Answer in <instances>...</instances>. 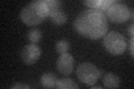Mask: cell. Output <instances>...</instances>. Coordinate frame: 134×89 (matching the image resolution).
<instances>
[{"label":"cell","instance_id":"5","mask_svg":"<svg viewBox=\"0 0 134 89\" xmlns=\"http://www.w3.org/2000/svg\"><path fill=\"white\" fill-rule=\"evenodd\" d=\"M104 14H105L106 18H108L113 22H124L133 16V11L130 10L126 5L115 1L107 8Z\"/></svg>","mask_w":134,"mask_h":89},{"label":"cell","instance_id":"4","mask_svg":"<svg viewBox=\"0 0 134 89\" xmlns=\"http://www.w3.org/2000/svg\"><path fill=\"white\" fill-rule=\"evenodd\" d=\"M104 46L112 55H121L126 49V40L120 32L111 31L104 37Z\"/></svg>","mask_w":134,"mask_h":89},{"label":"cell","instance_id":"11","mask_svg":"<svg viewBox=\"0 0 134 89\" xmlns=\"http://www.w3.org/2000/svg\"><path fill=\"white\" fill-rule=\"evenodd\" d=\"M45 5L47 7V10H48V16L50 17L53 14L59 11L60 10V7H62V2L59 0H45Z\"/></svg>","mask_w":134,"mask_h":89},{"label":"cell","instance_id":"6","mask_svg":"<svg viewBox=\"0 0 134 89\" xmlns=\"http://www.w3.org/2000/svg\"><path fill=\"white\" fill-rule=\"evenodd\" d=\"M41 55V49L36 44H30L25 46L21 50V59L26 65H32L39 59Z\"/></svg>","mask_w":134,"mask_h":89},{"label":"cell","instance_id":"1","mask_svg":"<svg viewBox=\"0 0 134 89\" xmlns=\"http://www.w3.org/2000/svg\"><path fill=\"white\" fill-rule=\"evenodd\" d=\"M74 27L81 35L91 39H98L107 32V18L98 9H87L78 15Z\"/></svg>","mask_w":134,"mask_h":89},{"label":"cell","instance_id":"17","mask_svg":"<svg viewBox=\"0 0 134 89\" xmlns=\"http://www.w3.org/2000/svg\"><path fill=\"white\" fill-rule=\"evenodd\" d=\"M130 51H131V55L133 56V54H134V50H133V38H131V40H130Z\"/></svg>","mask_w":134,"mask_h":89},{"label":"cell","instance_id":"16","mask_svg":"<svg viewBox=\"0 0 134 89\" xmlns=\"http://www.w3.org/2000/svg\"><path fill=\"white\" fill-rule=\"evenodd\" d=\"M17 88H26V89H28L29 88V86L28 85H26V84H16V85H14L12 86V89H17Z\"/></svg>","mask_w":134,"mask_h":89},{"label":"cell","instance_id":"14","mask_svg":"<svg viewBox=\"0 0 134 89\" xmlns=\"http://www.w3.org/2000/svg\"><path fill=\"white\" fill-rule=\"evenodd\" d=\"M68 49H69V42L67 40L62 39V40L56 42V50H57V52L65 54V52L68 51Z\"/></svg>","mask_w":134,"mask_h":89},{"label":"cell","instance_id":"13","mask_svg":"<svg viewBox=\"0 0 134 89\" xmlns=\"http://www.w3.org/2000/svg\"><path fill=\"white\" fill-rule=\"evenodd\" d=\"M41 39V31L38 29H30L28 31V40L31 42V44H37L39 40Z\"/></svg>","mask_w":134,"mask_h":89},{"label":"cell","instance_id":"19","mask_svg":"<svg viewBox=\"0 0 134 89\" xmlns=\"http://www.w3.org/2000/svg\"><path fill=\"white\" fill-rule=\"evenodd\" d=\"M92 88H93V89H100V88H102V87H100V86H93V87H92Z\"/></svg>","mask_w":134,"mask_h":89},{"label":"cell","instance_id":"9","mask_svg":"<svg viewBox=\"0 0 134 89\" xmlns=\"http://www.w3.org/2000/svg\"><path fill=\"white\" fill-rule=\"evenodd\" d=\"M40 82L46 88H53V87H56L57 79H56V77H55V75H54V74H52V73H45L43 76H41Z\"/></svg>","mask_w":134,"mask_h":89},{"label":"cell","instance_id":"2","mask_svg":"<svg viewBox=\"0 0 134 89\" xmlns=\"http://www.w3.org/2000/svg\"><path fill=\"white\" fill-rule=\"evenodd\" d=\"M46 17H48V10L44 1H34L27 5L20 12V19L29 26L39 25Z\"/></svg>","mask_w":134,"mask_h":89},{"label":"cell","instance_id":"15","mask_svg":"<svg viewBox=\"0 0 134 89\" xmlns=\"http://www.w3.org/2000/svg\"><path fill=\"white\" fill-rule=\"evenodd\" d=\"M84 5H86L87 7H90L91 9H98L102 5V0H84L83 1Z\"/></svg>","mask_w":134,"mask_h":89},{"label":"cell","instance_id":"12","mask_svg":"<svg viewBox=\"0 0 134 89\" xmlns=\"http://www.w3.org/2000/svg\"><path fill=\"white\" fill-rule=\"evenodd\" d=\"M50 19H52L53 22L56 23V25H64L67 20V16H66L65 12L59 10V11H57L50 16Z\"/></svg>","mask_w":134,"mask_h":89},{"label":"cell","instance_id":"7","mask_svg":"<svg viewBox=\"0 0 134 89\" xmlns=\"http://www.w3.org/2000/svg\"><path fill=\"white\" fill-rule=\"evenodd\" d=\"M57 69L63 75H69L74 69V57L69 54H62V56L57 60Z\"/></svg>","mask_w":134,"mask_h":89},{"label":"cell","instance_id":"18","mask_svg":"<svg viewBox=\"0 0 134 89\" xmlns=\"http://www.w3.org/2000/svg\"><path fill=\"white\" fill-rule=\"evenodd\" d=\"M133 27H134V26H133V23L129 27V33H130L131 36H133Z\"/></svg>","mask_w":134,"mask_h":89},{"label":"cell","instance_id":"3","mask_svg":"<svg viewBox=\"0 0 134 89\" xmlns=\"http://www.w3.org/2000/svg\"><path fill=\"white\" fill-rule=\"evenodd\" d=\"M76 75L77 78L82 82L88 85V86H92L102 76V70H99L97 67L91 62H83L77 67Z\"/></svg>","mask_w":134,"mask_h":89},{"label":"cell","instance_id":"8","mask_svg":"<svg viewBox=\"0 0 134 89\" xmlns=\"http://www.w3.org/2000/svg\"><path fill=\"white\" fill-rule=\"evenodd\" d=\"M103 84L106 88H117L120 87V78L114 74L108 73L104 75Z\"/></svg>","mask_w":134,"mask_h":89},{"label":"cell","instance_id":"10","mask_svg":"<svg viewBox=\"0 0 134 89\" xmlns=\"http://www.w3.org/2000/svg\"><path fill=\"white\" fill-rule=\"evenodd\" d=\"M56 87L59 89H77L78 85L72 78H60L57 80Z\"/></svg>","mask_w":134,"mask_h":89}]
</instances>
